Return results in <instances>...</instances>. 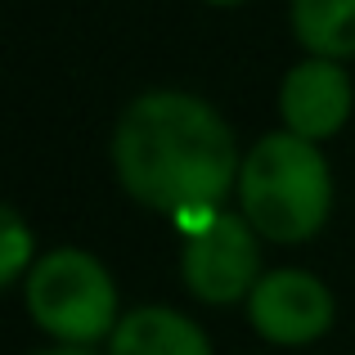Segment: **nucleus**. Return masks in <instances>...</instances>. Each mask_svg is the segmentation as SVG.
I'll return each mask as SVG.
<instances>
[{"instance_id":"4","label":"nucleus","mask_w":355,"mask_h":355,"mask_svg":"<svg viewBox=\"0 0 355 355\" xmlns=\"http://www.w3.org/2000/svg\"><path fill=\"white\" fill-rule=\"evenodd\" d=\"M257 230L248 225V216L234 211H216L198 234L184 239L180 252V270L184 284L198 302L225 306L239 302L257 288V270H261V252H257Z\"/></svg>"},{"instance_id":"2","label":"nucleus","mask_w":355,"mask_h":355,"mask_svg":"<svg viewBox=\"0 0 355 355\" xmlns=\"http://www.w3.org/2000/svg\"><path fill=\"white\" fill-rule=\"evenodd\" d=\"M239 202L248 225L270 243H306L320 234L333 202L324 153L293 130L257 139L239 166Z\"/></svg>"},{"instance_id":"3","label":"nucleus","mask_w":355,"mask_h":355,"mask_svg":"<svg viewBox=\"0 0 355 355\" xmlns=\"http://www.w3.org/2000/svg\"><path fill=\"white\" fill-rule=\"evenodd\" d=\"M27 311L63 347H90L117 329V288L90 252L54 248L27 270Z\"/></svg>"},{"instance_id":"5","label":"nucleus","mask_w":355,"mask_h":355,"mask_svg":"<svg viewBox=\"0 0 355 355\" xmlns=\"http://www.w3.org/2000/svg\"><path fill=\"white\" fill-rule=\"evenodd\" d=\"M248 324L266 342L302 347L329 333L333 293L306 270H275V275L257 279V288L248 293Z\"/></svg>"},{"instance_id":"11","label":"nucleus","mask_w":355,"mask_h":355,"mask_svg":"<svg viewBox=\"0 0 355 355\" xmlns=\"http://www.w3.org/2000/svg\"><path fill=\"white\" fill-rule=\"evenodd\" d=\"M207 5H243V0H207Z\"/></svg>"},{"instance_id":"1","label":"nucleus","mask_w":355,"mask_h":355,"mask_svg":"<svg viewBox=\"0 0 355 355\" xmlns=\"http://www.w3.org/2000/svg\"><path fill=\"white\" fill-rule=\"evenodd\" d=\"M113 166L135 202L166 216L216 207L239 184V148L225 117L198 95L148 90L113 130Z\"/></svg>"},{"instance_id":"9","label":"nucleus","mask_w":355,"mask_h":355,"mask_svg":"<svg viewBox=\"0 0 355 355\" xmlns=\"http://www.w3.org/2000/svg\"><path fill=\"white\" fill-rule=\"evenodd\" d=\"M0 220H5V243H0V284H14V279L27 270V261H32V234H27V225L18 220L14 207L0 211Z\"/></svg>"},{"instance_id":"6","label":"nucleus","mask_w":355,"mask_h":355,"mask_svg":"<svg viewBox=\"0 0 355 355\" xmlns=\"http://www.w3.org/2000/svg\"><path fill=\"white\" fill-rule=\"evenodd\" d=\"M279 113H284V126L293 135L320 144V139L338 135L347 126L351 77L342 72L338 59H315L311 54L306 63H297L284 77V86H279Z\"/></svg>"},{"instance_id":"7","label":"nucleus","mask_w":355,"mask_h":355,"mask_svg":"<svg viewBox=\"0 0 355 355\" xmlns=\"http://www.w3.org/2000/svg\"><path fill=\"white\" fill-rule=\"evenodd\" d=\"M108 355H211L207 338L193 320H184L171 306H139V311L121 315Z\"/></svg>"},{"instance_id":"10","label":"nucleus","mask_w":355,"mask_h":355,"mask_svg":"<svg viewBox=\"0 0 355 355\" xmlns=\"http://www.w3.org/2000/svg\"><path fill=\"white\" fill-rule=\"evenodd\" d=\"M41 355H95V351H86V347H59V351H41Z\"/></svg>"},{"instance_id":"8","label":"nucleus","mask_w":355,"mask_h":355,"mask_svg":"<svg viewBox=\"0 0 355 355\" xmlns=\"http://www.w3.org/2000/svg\"><path fill=\"white\" fill-rule=\"evenodd\" d=\"M293 32L315 59H355V0H293Z\"/></svg>"}]
</instances>
